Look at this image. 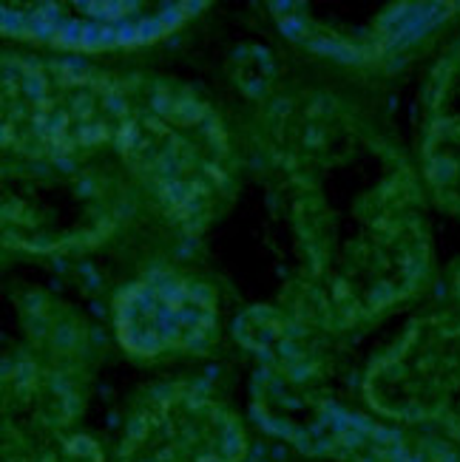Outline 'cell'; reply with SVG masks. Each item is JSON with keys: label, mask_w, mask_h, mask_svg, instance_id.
I'll use <instances>...</instances> for the list:
<instances>
[{"label": "cell", "mask_w": 460, "mask_h": 462, "mask_svg": "<svg viewBox=\"0 0 460 462\" xmlns=\"http://www.w3.org/2000/svg\"><path fill=\"white\" fill-rule=\"evenodd\" d=\"M364 394L378 414L435 423L460 439V318L452 312L415 318L370 364Z\"/></svg>", "instance_id": "obj_4"}, {"label": "cell", "mask_w": 460, "mask_h": 462, "mask_svg": "<svg viewBox=\"0 0 460 462\" xmlns=\"http://www.w3.org/2000/svg\"><path fill=\"white\" fill-rule=\"evenodd\" d=\"M134 179L117 156L4 153V241L23 253L89 250L128 218Z\"/></svg>", "instance_id": "obj_3"}, {"label": "cell", "mask_w": 460, "mask_h": 462, "mask_svg": "<svg viewBox=\"0 0 460 462\" xmlns=\"http://www.w3.org/2000/svg\"><path fill=\"white\" fill-rule=\"evenodd\" d=\"M20 337L4 357V420L69 426L80 409L86 329L49 298H32L17 312Z\"/></svg>", "instance_id": "obj_5"}, {"label": "cell", "mask_w": 460, "mask_h": 462, "mask_svg": "<svg viewBox=\"0 0 460 462\" xmlns=\"http://www.w3.org/2000/svg\"><path fill=\"white\" fill-rule=\"evenodd\" d=\"M455 287H457V295H460V270H457V275H455Z\"/></svg>", "instance_id": "obj_13"}, {"label": "cell", "mask_w": 460, "mask_h": 462, "mask_svg": "<svg viewBox=\"0 0 460 462\" xmlns=\"http://www.w3.org/2000/svg\"><path fill=\"white\" fill-rule=\"evenodd\" d=\"M114 153L183 233L208 230L236 196L239 156L225 119L183 79L117 74Z\"/></svg>", "instance_id": "obj_2"}, {"label": "cell", "mask_w": 460, "mask_h": 462, "mask_svg": "<svg viewBox=\"0 0 460 462\" xmlns=\"http://www.w3.org/2000/svg\"><path fill=\"white\" fill-rule=\"evenodd\" d=\"M205 4H6L4 34L66 51L136 49L165 40Z\"/></svg>", "instance_id": "obj_9"}, {"label": "cell", "mask_w": 460, "mask_h": 462, "mask_svg": "<svg viewBox=\"0 0 460 462\" xmlns=\"http://www.w3.org/2000/svg\"><path fill=\"white\" fill-rule=\"evenodd\" d=\"M114 329L123 349L143 360L199 355L219 335V300L205 281L159 267L119 290Z\"/></svg>", "instance_id": "obj_7"}, {"label": "cell", "mask_w": 460, "mask_h": 462, "mask_svg": "<svg viewBox=\"0 0 460 462\" xmlns=\"http://www.w3.org/2000/svg\"><path fill=\"white\" fill-rule=\"evenodd\" d=\"M270 9L293 43L342 63H378L435 32L455 12L446 4H395L361 20V12H342L335 4H270Z\"/></svg>", "instance_id": "obj_10"}, {"label": "cell", "mask_w": 460, "mask_h": 462, "mask_svg": "<svg viewBox=\"0 0 460 462\" xmlns=\"http://www.w3.org/2000/svg\"><path fill=\"white\" fill-rule=\"evenodd\" d=\"M421 176L432 202L460 216V37L429 71L421 125Z\"/></svg>", "instance_id": "obj_11"}, {"label": "cell", "mask_w": 460, "mask_h": 462, "mask_svg": "<svg viewBox=\"0 0 460 462\" xmlns=\"http://www.w3.org/2000/svg\"><path fill=\"white\" fill-rule=\"evenodd\" d=\"M258 143L270 205L287 238V312L315 332L372 324L427 284L432 241L424 182L347 99L278 97Z\"/></svg>", "instance_id": "obj_1"}, {"label": "cell", "mask_w": 460, "mask_h": 462, "mask_svg": "<svg viewBox=\"0 0 460 462\" xmlns=\"http://www.w3.org/2000/svg\"><path fill=\"white\" fill-rule=\"evenodd\" d=\"M245 448V429L219 400L176 383L154 389L131 411L119 462H242Z\"/></svg>", "instance_id": "obj_8"}, {"label": "cell", "mask_w": 460, "mask_h": 462, "mask_svg": "<svg viewBox=\"0 0 460 462\" xmlns=\"http://www.w3.org/2000/svg\"><path fill=\"white\" fill-rule=\"evenodd\" d=\"M4 462H103L94 439L63 434V426L4 423Z\"/></svg>", "instance_id": "obj_12"}, {"label": "cell", "mask_w": 460, "mask_h": 462, "mask_svg": "<svg viewBox=\"0 0 460 462\" xmlns=\"http://www.w3.org/2000/svg\"><path fill=\"white\" fill-rule=\"evenodd\" d=\"M256 406H262V420L273 431L315 454L350 462H457L455 454L432 439L378 426L324 394L302 389V383L287 374L270 377V386L258 394Z\"/></svg>", "instance_id": "obj_6"}]
</instances>
